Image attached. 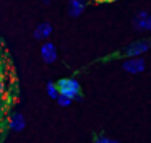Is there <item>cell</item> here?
I'll return each instance as SVG.
<instances>
[{
  "mask_svg": "<svg viewBox=\"0 0 151 143\" xmlns=\"http://www.w3.org/2000/svg\"><path fill=\"white\" fill-rule=\"evenodd\" d=\"M47 93H49V96L54 98V99H57V98H59V94H60L57 84L52 83V81H49V83H47Z\"/></svg>",
  "mask_w": 151,
  "mask_h": 143,
  "instance_id": "8",
  "label": "cell"
},
{
  "mask_svg": "<svg viewBox=\"0 0 151 143\" xmlns=\"http://www.w3.org/2000/svg\"><path fill=\"white\" fill-rule=\"evenodd\" d=\"M57 88H59V93L62 96H67L70 99H81V96H80V83L75 78H63L57 83Z\"/></svg>",
  "mask_w": 151,
  "mask_h": 143,
  "instance_id": "1",
  "label": "cell"
},
{
  "mask_svg": "<svg viewBox=\"0 0 151 143\" xmlns=\"http://www.w3.org/2000/svg\"><path fill=\"white\" fill-rule=\"evenodd\" d=\"M57 103H59L60 106L67 107V106H70V104H72V99H70V98H67V96H62V94H59V98H57Z\"/></svg>",
  "mask_w": 151,
  "mask_h": 143,
  "instance_id": "10",
  "label": "cell"
},
{
  "mask_svg": "<svg viewBox=\"0 0 151 143\" xmlns=\"http://www.w3.org/2000/svg\"><path fill=\"white\" fill-rule=\"evenodd\" d=\"M151 47V42L146 41V39H138V41H133L124 49V55L127 58L130 57H140L141 54L148 52V49Z\"/></svg>",
  "mask_w": 151,
  "mask_h": 143,
  "instance_id": "2",
  "label": "cell"
},
{
  "mask_svg": "<svg viewBox=\"0 0 151 143\" xmlns=\"http://www.w3.org/2000/svg\"><path fill=\"white\" fill-rule=\"evenodd\" d=\"M148 16H150V13H148L146 10H141V12H138L137 15L133 16V28L137 29V31H146Z\"/></svg>",
  "mask_w": 151,
  "mask_h": 143,
  "instance_id": "5",
  "label": "cell"
},
{
  "mask_svg": "<svg viewBox=\"0 0 151 143\" xmlns=\"http://www.w3.org/2000/svg\"><path fill=\"white\" fill-rule=\"evenodd\" d=\"M41 55H42V58H44L46 64H52V62H55V58H57L55 46H54L52 42H46V44L41 47Z\"/></svg>",
  "mask_w": 151,
  "mask_h": 143,
  "instance_id": "4",
  "label": "cell"
},
{
  "mask_svg": "<svg viewBox=\"0 0 151 143\" xmlns=\"http://www.w3.org/2000/svg\"><path fill=\"white\" fill-rule=\"evenodd\" d=\"M94 143H120V142H119V140H112V138H109V136L101 135V136H96Z\"/></svg>",
  "mask_w": 151,
  "mask_h": 143,
  "instance_id": "9",
  "label": "cell"
},
{
  "mask_svg": "<svg viewBox=\"0 0 151 143\" xmlns=\"http://www.w3.org/2000/svg\"><path fill=\"white\" fill-rule=\"evenodd\" d=\"M122 68H124L127 73L137 75V73L145 72V68H146V62H145L141 57H130V58H127V60H124Z\"/></svg>",
  "mask_w": 151,
  "mask_h": 143,
  "instance_id": "3",
  "label": "cell"
},
{
  "mask_svg": "<svg viewBox=\"0 0 151 143\" xmlns=\"http://www.w3.org/2000/svg\"><path fill=\"white\" fill-rule=\"evenodd\" d=\"M146 31H150V32H151V13H150V16H148V23H146Z\"/></svg>",
  "mask_w": 151,
  "mask_h": 143,
  "instance_id": "11",
  "label": "cell"
},
{
  "mask_svg": "<svg viewBox=\"0 0 151 143\" xmlns=\"http://www.w3.org/2000/svg\"><path fill=\"white\" fill-rule=\"evenodd\" d=\"M85 6H86V0H68L70 16H73V18L80 16L83 13V10H85Z\"/></svg>",
  "mask_w": 151,
  "mask_h": 143,
  "instance_id": "6",
  "label": "cell"
},
{
  "mask_svg": "<svg viewBox=\"0 0 151 143\" xmlns=\"http://www.w3.org/2000/svg\"><path fill=\"white\" fill-rule=\"evenodd\" d=\"M52 32V26L49 23H41L36 29H34V38L36 39H47Z\"/></svg>",
  "mask_w": 151,
  "mask_h": 143,
  "instance_id": "7",
  "label": "cell"
}]
</instances>
